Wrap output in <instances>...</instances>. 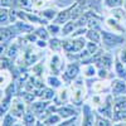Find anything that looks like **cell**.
Wrapping results in <instances>:
<instances>
[{"instance_id":"1","label":"cell","mask_w":126,"mask_h":126,"mask_svg":"<svg viewBox=\"0 0 126 126\" xmlns=\"http://www.w3.org/2000/svg\"><path fill=\"white\" fill-rule=\"evenodd\" d=\"M101 35H102V43L101 46L105 49H112V48H116L120 47L125 43V37L122 34H117V33H113V32L110 30H101Z\"/></svg>"},{"instance_id":"2","label":"cell","mask_w":126,"mask_h":126,"mask_svg":"<svg viewBox=\"0 0 126 126\" xmlns=\"http://www.w3.org/2000/svg\"><path fill=\"white\" fill-rule=\"evenodd\" d=\"M87 38L83 37H75V38H69V39H62V44H63V50L66 53H78L82 49L86 48L87 43Z\"/></svg>"},{"instance_id":"3","label":"cell","mask_w":126,"mask_h":126,"mask_svg":"<svg viewBox=\"0 0 126 126\" xmlns=\"http://www.w3.org/2000/svg\"><path fill=\"white\" fill-rule=\"evenodd\" d=\"M86 97V90L83 85V78H76V82L73 83L72 93H71V101L75 105H82Z\"/></svg>"},{"instance_id":"4","label":"cell","mask_w":126,"mask_h":126,"mask_svg":"<svg viewBox=\"0 0 126 126\" xmlns=\"http://www.w3.org/2000/svg\"><path fill=\"white\" fill-rule=\"evenodd\" d=\"M79 71H81V63H78V62H69L68 64L66 66V69L63 71V73H62L63 81H64L67 85H69L72 81H75L78 77Z\"/></svg>"},{"instance_id":"5","label":"cell","mask_w":126,"mask_h":126,"mask_svg":"<svg viewBox=\"0 0 126 126\" xmlns=\"http://www.w3.org/2000/svg\"><path fill=\"white\" fill-rule=\"evenodd\" d=\"M96 111L98 113H101L102 116L107 117L110 120L113 121V115H115V110H113V96L112 93L111 94H107L105 97V101L102 105H100L98 107H96Z\"/></svg>"},{"instance_id":"6","label":"cell","mask_w":126,"mask_h":126,"mask_svg":"<svg viewBox=\"0 0 126 126\" xmlns=\"http://www.w3.org/2000/svg\"><path fill=\"white\" fill-rule=\"evenodd\" d=\"M27 103L24 101L23 97H20V96H15L13 98V102H12V107H10V112H12L14 116H16L18 119H23L24 116V113L27 112L25 111V105Z\"/></svg>"},{"instance_id":"7","label":"cell","mask_w":126,"mask_h":126,"mask_svg":"<svg viewBox=\"0 0 126 126\" xmlns=\"http://www.w3.org/2000/svg\"><path fill=\"white\" fill-rule=\"evenodd\" d=\"M18 33L19 32L15 28V25H13V27H9V25L1 27V43L8 47L10 42L18 35Z\"/></svg>"},{"instance_id":"8","label":"cell","mask_w":126,"mask_h":126,"mask_svg":"<svg viewBox=\"0 0 126 126\" xmlns=\"http://www.w3.org/2000/svg\"><path fill=\"white\" fill-rule=\"evenodd\" d=\"M50 72L52 75H59V73H63V71L66 69V64L64 61L62 59V57L59 54H53V57L50 58Z\"/></svg>"},{"instance_id":"9","label":"cell","mask_w":126,"mask_h":126,"mask_svg":"<svg viewBox=\"0 0 126 126\" xmlns=\"http://www.w3.org/2000/svg\"><path fill=\"white\" fill-rule=\"evenodd\" d=\"M111 93L112 96H120V94H126V79L116 78L111 82Z\"/></svg>"},{"instance_id":"10","label":"cell","mask_w":126,"mask_h":126,"mask_svg":"<svg viewBox=\"0 0 126 126\" xmlns=\"http://www.w3.org/2000/svg\"><path fill=\"white\" fill-rule=\"evenodd\" d=\"M94 120H96V112L92 110V107L90 106V105L85 103V105H83V120H82V125H85V126L94 125Z\"/></svg>"},{"instance_id":"11","label":"cell","mask_w":126,"mask_h":126,"mask_svg":"<svg viewBox=\"0 0 126 126\" xmlns=\"http://www.w3.org/2000/svg\"><path fill=\"white\" fill-rule=\"evenodd\" d=\"M105 24H106V27L110 29V32H113V33H117V34L125 33V27L120 23V20L115 19L113 16L105 19Z\"/></svg>"},{"instance_id":"12","label":"cell","mask_w":126,"mask_h":126,"mask_svg":"<svg viewBox=\"0 0 126 126\" xmlns=\"http://www.w3.org/2000/svg\"><path fill=\"white\" fill-rule=\"evenodd\" d=\"M113 63H115V59L112 58V54L107 53V52H103L102 56L97 59V62L94 63V64H96L97 68H107V69H111Z\"/></svg>"},{"instance_id":"13","label":"cell","mask_w":126,"mask_h":126,"mask_svg":"<svg viewBox=\"0 0 126 126\" xmlns=\"http://www.w3.org/2000/svg\"><path fill=\"white\" fill-rule=\"evenodd\" d=\"M72 9H73V4L66 9L61 10V12H58V15L56 16V19L53 20L54 23L59 24V25H63L66 24L68 20H71V16H72Z\"/></svg>"},{"instance_id":"14","label":"cell","mask_w":126,"mask_h":126,"mask_svg":"<svg viewBox=\"0 0 126 126\" xmlns=\"http://www.w3.org/2000/svg\"><path fill=\"white\" fill-rule=\"evenodd\" d=\"M35 94H37V97H40L42 100H46V101H50V100H53L56 97L54 88H52L49 86L35 90Z\"/></svg>"},{"instance_id":"15","label":"cell","mask_w":126,"mask_h":126,"mask_svg":"<svg viewBox=\"0 0 126 126\" xmlns=\"http://www.w3.org/2000/svg\"><path fill=\"white\" fill-rule=\"evenodd\" d=\"M50 105L49 101L42 100V101H37V102H32L30 103V110L33 111L37 116H40L42 113H44V111L48 109V106Z\"/></svg>"},{"instance_id":"16","label":"cell","mask_w":126,"mask_h":126,"mask_svg":"<svg viewBox=\"0 0 126 126\" xmlns=\"http://www.w3.org/2000/svg\"><path fill=\"white\" fill-rule=\"evenodd\" d=\"M57 112L61 115V116L63 119H68V117H72V116H76L77 115V111L75 109H72L71 106H68V105H59V106L57 107Z\"/></svg>"},{"instance_id":"17","label":"cell","mask_w":126,"mask_h":126,"mask_svg":"<svg viewBox=\"0 0 126 126\" xmlns=\"http://www.w3.org/2000/svg\"><path fill=\"white\" fill-rule=\"evenodd\" d=\"M113 67H115V73L119 78L126 79V66L125 63H122L120 61V58L117 56H115V63H113Z\"/></svg>"},{"instance_id":"18","label":"cell","mask_w":126,"mask_h":126,"mask_svg":"<svg viewBox=\"0 0 126 126\" xmlns=\"http://www.w3.org/2000/svg\"><path fill=\"white\" fill-rule=\"evenodd\" d=\"M15 28L18 29L19 33H32V32H34V25L29 23V22H25V20H18L16 23H14Z\"/></svg>"},{"instance_id":"19","label":"cell","mask_w":126,"mask_h":126,"mask_svg":"<svg viewBox=\"0 0 126 126\" xmlns=\"http://www.w3.org/2000/svg\"><path fill=\"white\" fill-rule=\"evenodd\" d=\"M39 58H40V56L33 53L32 48H27V49H25V52H24V64H25L27 67L34 64V63H35Z\"/></svg>"},{"instance_id":"20","label":"cell","mask_w":126,"mask_h":126,"mask_svg":"<svg viewBox=\"0 0 126 126\" xmlns=\"http://www.w3.org/2000/svg\"><path fill=\"white\" fill-rule=\"evenodd\" d=\"M87 38V40H91V42H94V43H97L101 46L102 43V35H101V30H97V29H91L88 28L87 33L85 35Z\"/></svg>"},{"instance_id":"21","label":"cell","mask_w":126,"mask_h":126,"mask_svg":"<svg viewBox=\"0 0 126 126\" xmlns=\"http://www.w3.org/2000/svg\"><path fill=\"white\" fill-rule=\"evenodd\" d=\"M113 110L115 112H120L126 110V96L120 94V96H113Z\"/></svg>"},{"instance_id":"22","label":"cell","mask_w":126,"mask_h":126,"mask_svg":"<svg viewBox=\"0 0 126 126\" xmlns=\"http://www.w3.org/2000/svg\"><path fill=\"white\" fill-rule=\"evenodd\" d=\"M77 28H78V27H77V24H76L75 20H68L66 24H63V27H62V32H61V35H63V37L69 35V34H72Z\"/></svg>"},{"instance_id":"23","label":"cell","mask_w":126,"mask_h":126,"mask_svg":"<svg viewBox=\"0 0 126 126\" xmlns=\"http://www.w3.org/2000/svg\"><path fill=\"white\" fill-rule=\"evenodd\" d=\"M62 116L58 113V112H54V113H50L49 116H47L44 120H43V124L44 125H59L62 122Z\"/></svg>"},{"instance_id":"24","label":"cell","mask_w":126,"mask_h":126,"mask_svg":"<svg viewBox=\"0 0 126 126\" xmlns=\"http://www.w3.org/2000/svg\"><path fill=\"white\" fill-rule=\"evenodd\" d=\"M48 46L49 48L56 52V53H58V52L63 50V44H62V39H58L57 37H53V38H50L49 42H48Z\"/></svg>"},{"instance_id":"25","label":"cell","mask_w":126,"mask_h":126,"mask_svg":"<svg viewBox=\"0 0 126 126\" xmlns=\"http://www.w3.org/2000/svg\"><path fill=\"white\" fill-rule=\"evenodd\" d=\"M39 14H40L42 16H43L44 19H47L48 22H52V20H54V19H56V16L58 15V12H57L56 9L49 8V9H43V10H40Z\"/></svg>"},{"instance_id":"26","label":"cell","mask_w":126,"mask_h":126,"mask_svg":"<svg viewBox=\"0 0 126 126\" xmlns=\"http://www.w3.org/2000/svg\"><path fill=\"white\" fill-rule=\"evenodd\" d=\"M19 48H20V44L18 43H13L12 46H9L6 52H5V56L12 58V59H15L18 56H19Z\"/></svg>"},{"instance_id":"27","label":"cell","mask_w":126,"mask_h":126,"mask_svg":"<svg viewBox=\"0 0 126 126\" xmlns=\"http://www.w3.org/2000/svg\"><path fill=\"white\" fill-rule=\"evenodd\" d=\"M18 122V117L14 116V115L10 112V113H5L3 116V120H1V125L3 126H9V125H15Z\"/></svg>"},{"instance_id":"28","label":"cell","mask_w":126,"mask_h":126,"mask_svg":"<svg viewBox=\"0 0 126 126\" xmlns=\"http://www.w3.org/2000/svg\"><path fill=\"white\" fill-rule=\"evenodd\" d=\"M47 83H48V86H49V87L54 88V90H57V88H59V87L62 86V81L57 77V75L48 76V78H47Z\"/></svg>"},{"instance_id":"29","label":"cell","mask_w":126,"mask_h":126,"mask_svg":"<svg viewBox=\"0 0 126 126\" xmlns=\"http://www.w3.org/2000/svg\"><path fill=\"white\" fill-rule=\"evenodd\" d=\"M111 122H113V121L110 120V119H107V117H105V116H102L101 113H98L96 111V120H94V125H96V126H101V125L110 126V125H112Z\"/></svg>"},{"instance_id":"30","label":"cell","mask_w":126,"mask_h":126,"mask_svg":"<svg viewBox=\"0 0 126 126\" xmlns=\"http://www.w3.org/2000/svg\"><path fill=\"white\" fill-rule=\"evenodd\" d=\"M23 121H24V125H35V122H37L35 113L32 110H28L23 116Z\"/></svg>"},{"instance_id":"31","label":"cell","mask_w":126,"mask_h":126,"mask_svg":"<svg viewBox=\"0 0 126 126\" xmlns=\"http://www.w3.org/2000/svg\"><path fill=\"white\" fill-rule=\"evenodd\" d=\"M0 23H1V27H5V25L10 24L9 8H3L1 6V12H0Z\"/></svg>"},{"instance_id":"32","label":"cell","mask_w":126,"mask_h":126,"mask_svg":"<svg viewBox=\"0 0 126 126\" xmlns=\"http://www.w3.org/2000/svg\"><path fill=\"white\" fill-rule=\"evenodd\" d=\"M111 10H112V16L115 19L120 20V22H124V20L126 19V10H124L121 6L120 8H113Z\"/></svg>"},{"instance_id":"33","label":"cell","mask_w":126,"mask_h":126,"mask_svg":"<svg viewBox=\"0 0 126 126\" xmlns=\"http://www.w3.org/2000/svg\"><path fill=\"white\" fill-rule=\"evenodd\" d=\"M1 6L9 9H20V0H1Z\"/></svg>"},{"instance_id":"34","label":"cell","mask_w":126,"mask_h":126,"mask_svg":"<svg viewBox=\"0 0 126 126\" xmlns=\"http://www.w3.org/2000/svg\"><path fill=\"white\" fill-rule=\"evenodd\" d=\"M34 33L40 38V39H44V40H48L49 39V32H48V29L47 28H44V25H40L39 28H37L35 30H34Z\"/></svg>"},{"instance_id":"35","label":"cell","mask_w":126,"mask_h":126,"mask_svg":"<svg viewBox=\"0 0 126 126\" xmlns=\"http://www.w3.org/2000/svg\"><path fill=\"white\" fill-rule=\"evenodd\" d=\"M96 73H97L96 64H86L85 72H83V75H85L86 78H92L93 76H96Z\"/></svg>"},{"instance_id":"36","label":"cell","mask_w":126,"mask_h":126,"mask_svg":"<svg viewBox=\"0 0 126 126\" xmlns=\"http://www.w3.org/2000/svg\"><path fill=\"white\" fill-rule=\"evenodd\" d=\"M47 29H48V32H49V34L53 35V37L61 34V32H62L61 25L57 24V23H54V22H53V24H48V25H47Z\"/></svg>"},{"instance_id":"37","label":"cell","mask_w":126,"mask_h":126,"mask_svg":"<svg viewBox=\"0 0 126 126\" xmlns=\"http://www.w3.org/2000/svg\"><path fill=\"white\" fill-rule=\"evenodd\" d=\"M103 4L110 9L120 8V6L124 5V0H103Z\"/></svg>"},{"instance_id":"38","label":"cell","mask_w":126,"mask_h":126,"mask_svg":"<svg viewBox=\"0 0 126 126\" xmlns=\"http://www.w3.org/2000/svg\"><path fill=\"white\" fill-rule=\"evenodd\" d=\"M86 49L90 52L91 54H94V53H96V52L100 49V44L94 43V42H91V40H87V43H86Z\"/></svg>"},{"instance_id":"39","label":"cell","mask_w":126,"mask_h":126,"mask_svg":"<svg viewBox=\"0 0 126 126\" xmlns=\"http://www.w3.org/2000/svg\"><path fill=\"white\" fill-rule=\"evenodd\" d=\"M110 71L111 69H107V68H97V75H98V77L101 79H106V78H109L111 76Z\"/></svg>"},{"instance_id":"40","label":"cell","mask_w":126,"mask_h":126,"mask_svg":"<svg viewBox=\"0 0 126 126\" xmlns=\"http://www.w3.org/2000/svg\"><path fill=\"white\" fill-rule=\"evenodd\" d=\"M9 18H10V23H16L19 20V14H18V9H9Z\"/></svg>"},{"instance_id":"41","label":"cell","mask_w":126,"mask_h":126,"mask_svg":"<svg viewBox=\"0 0 126 126\" xmlns=\"http://www.w3.org/2000/svg\"><path fill=\"white\" fill-rule=\"evenodd\" d=\"M103 101H105V98H102L100 94H96V96H93V98H92V103H93L96 107H98L100 105H102Z\"/></svg>"},{"instance_id":"42","label":"cell","mask_w":126,"mask_h":126,"mask_svg":"<svg viewBox=\"0 0 126 126\" xmlns=\"http://www.w3.org/2000/svg\"><path fill=\"white\" fill-rule=\"evenodd\" d=\"M76 119H77V115H76V116H72V117H68V120H67V119H63V120H62V122H61L59 125H63V126L73 125V122L76 121Z\"/></svg>"},{"instance_id":"43","label":"cell","mask_w":126,"mask_h":126,"mask_svg":"<svg viewBox=\"0 0 126 126\" xmlns=\"http://www.w3.org/2000/svg\"><path fill=\"white\" fill-rule=\"evenodd\" d=\"M117 57L120 58V61H121L122 63H125V64H126V48H122V49H120V52H119Z\"/></svg>"},{"instance_id":"44","label":"cell","mask_w":126,"mask_h":126,"mask_svg":"<svg viewBox=\"0 0 126 126\" xmlns=\"http://www.w3.org/2000/svg\"><path fill=\"white\" fill-rule=\"evenodd\" d=\"M37 46H38L39 48H46V47H48V43H47V40L39 38V39L37 40Z\"/></svg>"},{"instance_id":"45","label":"cell","mask_w":126,"mask_h":126,"mask_svg":"<svg viewBox=\"0 0 126 126\" xmlns=\"http://www.w3.org/2000/svg\"><path fill=\"white\" fill-rule=\"evenodd\" d=\"M124 6H125V9H126V0H124Z\"/></svg>"},{"instance_id":"46","label":"cell","mask_w":126,"mask_h":126,"mask_svg":"<svg viewBox=\"0 0 126 126\" xmlns=\"http://www.w3.org/2000/svg\"><path fill=\"white\" fill-rule=\"evenodd\" d=\"M125 66H126V64H125Z\"/></svg>"}]
</instances>
